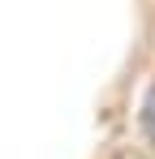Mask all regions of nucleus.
<instances>
[{"label":"nucleus","mask_w":155,"mask_h":159,"mask_svg":"<svg viewBox=\"0 0 155 159\" xmlns=\"http://www.w3.org/2000/svg\"><path fill=\"white\" fill-rule=\"evenodd\" d=\"M142 133L155 142V82L147 86V99H142Z\"/></svg>","instance_id":"1"}]
</instances>
